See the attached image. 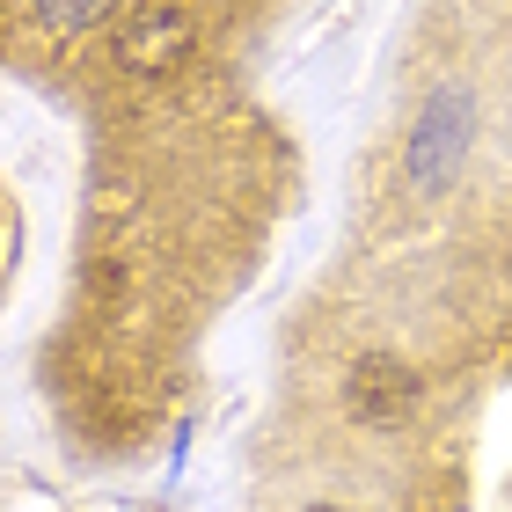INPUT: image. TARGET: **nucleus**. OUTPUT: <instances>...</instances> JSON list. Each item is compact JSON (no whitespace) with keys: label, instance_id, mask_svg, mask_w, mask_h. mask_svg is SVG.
<instances>
[{"label":"nucleus","instance_id":"1","mask_svg":"<svg viewBox=\"0 0 512 512\" xmlns=\"http://www.w3.org/2000/svg\"><path fill=\"white\" fill-rule=\"evenodd\" d=\"M183 52H191V22H183L176 8H147V15H132L118 30V59L132 66V74H169Z\"/></svg>","mask_w":512,"mask_h":512},{"label":"nucleus","instance_id":"2","mask_svg":"<svg viewBox=\"0 0 512 512\" xmlns=\"http://www.w3.org/2000/svg\"><path fill=\"white\" fill-rule=\"evenodd\" d=\"M44 22H59V30H81V22H103L110 0H37Z\"/></svg>","mask_w":512,"mask_h":512},{"label":"nucleus","instance_id":"3","mask_svg":"<svg viewBox=\"0 0 512 512\" xmlns=\"http://www.w3.org/2000/svg\"><path fill=\"white\" fill-rule=\"evenodd\" d=\"M315 512H337V505H315Z\"/></svg>","mask_w":512,"mask_h":512}]
</instances>
